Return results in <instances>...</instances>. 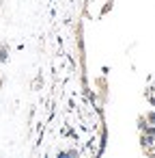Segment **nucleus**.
Segmentation results:
<instances>
[{
  "label": "nucleus",
  "instance_id": "obj_3",
  "mask_svg": "<svg viewBox=\"0 0 155 158\" xmlns=\"http://www.w3.org/2000/svg\"><path fill=\"white\" fill-rule=\"evenodd\" d=\"M2 82H5V80H2V78H0V87H2Z\"/></svg>",
  "mask_w": 155,
  "mask_h": 158
},
{
  "label": "nucleus",
  "instance_id": "obj_2",
  "mask_svg": "<svg viewBox=\"0 0 155 158\" xmlns=\"http://www.w3.org/2000/svg\"><path fill=\"white\" fill-rule=\"evenodd\" d=\"M7 61H9V46L2 44L0 46V63H7Z\"/></svg>",
  "mask_w": 155,
  "mask_h": 158
},
{
  "label": "nucleus",
  "instance_id": "obj_1",
  "mask_svg": "<svg viewBox=\"0 0 155 158\" xmlns=\"http://www.w3.org/2000/svg\"><path fill=\"white\" fill-rule=\"evenodd\" d=\"M140 149L144 156L155 158V126H146L144 130H140Z\"/></svg>",
  "mask_w": 155,
  "mask_h": 158
}]
</instances>
